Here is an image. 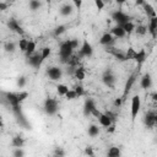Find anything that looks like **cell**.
<instances>
[{
    "instance_id": "cell-14",
    "label": "cell",
    "mask_w": 157,
    "mask_h": 157,
    "mask_svg": "<svg viewBox=\"0 0 157 157\" xmlns=\"http://www.w3.org/2000/svg\"><path fill=\"white\" fill-rule=\"evenodd\" d=\"M94 108H96L94 101H93L92 98H86V101H85V103H83V114H85L86 117L91 115V113H92V110H93Z\"/></svg>"
},
{
    "instance_id": "cell-21",
    "label": "cell",
    "mask_w": 157,
    "mask_h": 157,
    "mask_svg": "<svg viewBox=\"0 0 157 157\" xmlns=\"http://www.w3.org/2000/svg\"><path fill=\"white\" fill-rule=\"evenodd\" d=\"M74 76H75V78H77L78 81L85 80V76H86V71H85V69H83L82 66H77V67L75 69Z\"/></svg>"
},
{
    "instance_id": "cell-35",
    "label": "cell",
    "mask_w": 157,
    "mask_h": 157,
    "mask_svg": "<svg viewBox=\"0 0 157 157\" xmlns=\"http://www.w3.org/2000/svg\"><path fill=\"white\" fill-rule=\"evenodd\" d=\"M50 53H52V49H50L49 47H44V48H42V50H40V54H42V58H43V60H45L47 58H49Z\"/></svg>"
},
{
    "instance_id": "cell-46",
    "label": "cell",
    "mask_w": 157,
    "mask_h": 157,
    "mask_svg": "<svg viewBox=\"0 0 157 157\" xmlns=\"http://www.w3.org/2000/svg\"><path fill=\"white\" fill-rule=\"evenodd\" d=\"M123 102H124V101H123V98H121V97H120V98H117V99L114 101V105H115V107H119Z\"/></svg>"
},
{
    "instance_id": "cell-26",
    "label": "cell",
    "mask_w": 157,
    "mask_h": 157,
    "mask_svg": "<svg viewBox=\"0 0 157 157\" xmlns=\"http://www.w3.org/2000/svg\"><path fill=\"white\" fill-rule=\"evenodd\" d=\"M123 28H124V31L128 33V34H130V33H132L134 31H135V25L131 22V21H129V22H126V23H124L123 26H121Z\"/></svg>"
},
{
    "instance_id": "cell-5",
    "label": "cell",
    "mask_w": 157,
    "mask_h": 157,
    "mask_svg": "<svg viewBox=\"0 0 157 157\" xmlns=\"http://www.w3.org/2000/svg\"><path fill=\"white\" fill-rule=\"evenodd\" d=\"M140 108H141V98L139 94H135L132 98H131V120L134 121L140 112Z\"/></svg>"
},
{
    "instance_id": "cell-10",
    "label": "cell",
    "mask_w": 157,
    "mask_h": 157,
    "mask_svg": "<svg viewBox=\"0 0 157 157\" xmlns=\"http://www.w3.org/2000/svg\"><path fill=\"white\" fill-rule=\"evenodd\" d=\"M7 27H9L10 31H12V32H15V33H17V34H23V33H25L23 28L20 26V23H18L15 18H10V20L7 21Z\"/></svg>"
},
{
    "instance_id": "cell-56",
    "label": "cell",
    "mask_w": 157,
    "mask_h": 157,
    "mask_svg": "<svg viewBox=\"0 0 157 157\" xmlns=\"http://www.w3.org/2000/svg\"><path fill=\"white\" fill-rule=\"evenodd\" d=\"M156 1H157V0H156Z\"/></svg>"
},
{
    "instance_id": "cell-27",
    "label": "cell",
    "mask_w": 157,
    "mask_h": 157,
    "mask_svg": "<svg viewBox=\"0 0 157 157\" xmlns=\"http://www.w3.org/2000/svg\"><path fill=\"white\" fill-rule=\"evenodd\" d=\"M107 155H108V157H119L121 155V152H120V148L119 147H110L108 150Z\"/></svg>"
},
{
    "instance_id": "cell-17",
    "label": "cell",
    "mask_w": 157,
    "mask_h": 157,
    "mask_svg": "<svg viewBox=\"0 0 157 157\" xmlns=\"http://www.w3.org/2000/svg\"><path fill=\"white\" fill-rule=\"evenodd\" d=\"M115 38H123V37H125V34H126V32L124 31V28L120 26V25H117V26H114L113 28H112V32H110Z\"/></svg>"
},
{
    "instance_id": "cell-4",
    "label": "cell",
    "mask_w": 157,
    "mask_h": 157,
    "mask_svg": "<svg viewBox=\"0 0 157 157\" xmlns=\"http://www.w3.org/2000/svg\"><path fill=\"white\" fill-rule=\"evenodd\" d=\"M112 20L117 23V25H120L123 26L124 23L129 22L130 21V16H128L125 12H123L121 10H117L112 13Z\"/></svg>"
},
{
    "instance_id": "cell-47",
    "label": "cell",
    "mask_w": 157,
    "mask_h": 157,
    "mask_svg": "<svg viewBox=\"0 0 157 157\" xmlns=\"http://www.w3.org/2000/svg\"><path fill=\"white\" fill-rule=\"evenodd\" d=\"M107 131H108V132H114V131H115V124L113 123L112 125H109V126L107 128Z\"/></svg>"
},
{
    "instance_id": "cell-7",
    "label": "cell",
    "mask_w": 157,
    "mask_h": 157,
    "mask_svg": "<svg viewBox=\"0 0 157 157\" xmlns=\"http://www.w3.org/2000/svg\"><path fill=\"white\" fill-rule=\"evenodd\" d=\"M92 54H93V48H92L91 43L87 39H83L82 45L80 48V56L78 58H83V56L90 58V56H92Z\"/></svg>"
},
{
    "instance_id": "cell-23",
    "label": "cell",
    "mask_w": 157,
    "mask_h": 157,
    "mask_svg": "<svg viewBox=\"0 0 157 157\" xmlns=\"http://www.w3.org/2000/svg\"><path fill=\"white\" fill-rule=\"evenodd\" d=\"M26 56H31L32 54L36 53V43L33 40H28V44H27V49H26Z\"/></svg>"
},
{
    "instance_id": "cell-20",
    "label": "cell",
    "mask_w": 157,
    "mask_h": 157,
    "mask_svg": "<svg viewBox=\"0 0 157 157\" xmlns=\"http://www.w3.org/2000/svg\"><path fill=\"white\" fill-rule=\"evenodd\" d=\"M59 12H60L61 16H65V17H66V16H70V15L72 13V5H70V4H64V5H61Z\"/></svg>"
},
{
    "instance_id": "cell-48",
    "label": "cell",
    "mask_w": 157,
    "mask_h": 157,
    "mask_svg": "<svg viewBox=\"0 0 157 157\" xmlns=\"http://www.w3.org/2000/svg\"><path fill=\"white\" fill-rule=\"evenodd\" d=\"M105 114L112 119V121H113V123H115V115H114L112 112H105Z\"/></svg>"
},
{
    "instance_id": "cell-36",
    "label": "cell",
    "mask_w": 157,
    "mask_h": 157,
    "mask_svg": "<svg viewBox=\"0 0 157 157\" xmlns=\"http://www.w3.org/2000/svg\"><path fill=\"white\" fill-rule=\"evenodd\" d=\"M17 98H18L20 103L23 102L26 98H28V92H27V91H20V92L17 93Z\"/></svg>"
},
{
    "instance_id": "cell-18",
    "label": "cell",
    "mask_w": 157,
    "mask_h": 157,
    "mask_svg": "<svg viewBox=\"0 0 157 157\" xmlns=\"http://www.w3.org/2000/svg\"><path fill=\"white\" fill-rule=\"evenodd\" d=\"M142 9H144V12L146 13V16L150 18V17H155V16H157V13H156V11H155V9H153V6L151 5V4H148V2H145L144 5H142Z\"/></svg>"
},
{
    "instance_id": "cell-6",
    "label": "cell",
    "mask_w": 157,
    "mask_h": 157,
    "mask_svg": "<svg viewBox=\"0 0 157 157\" xmlns=\"http://www.w3.org/2000/svg\"><path fill=\"white\" fill-rule=\"evenodd\" d=\"M102 81H103V83H104L107 87L113 88V87H114V85H115V75L113 74V71H112V70L107 69V70L103 72Z\"/></svg>"
},
{
    "instance_id": "cell-25",
    "label": "cell",
    "mask_w": 157,
    "mask_h": 157,
    "mask_svg": "<svg viewBox=\"0 0 157 157\" xmlns=\"http://www.w3.org/2000/svg\"><path fill=\"white\" fill-rule=\"evenodd\" d=\"M67 91H69V87L66 85H64V83H59L56 86V92H58L59 96H64L65 97V94L67 93Z\"/></svg>"
},
{
    "instance_id": "cell-49",
    "label": "cell",
    "mask_w": 157,
    "mask_h": 157,
    "mask_svg": "<svg viewBox=\"0 0 157 157\" xmlns=\"http://www.w3.org/2000/svg\"><path fill=\"white\" fill-rule=\"evenodd\" d=\"M6 7H7V4L4 2V1H1V2H0V10H1V11H5Z\"/></svg>"
},
{
    "instance_id": "cell-42",
    "label": "cell",
    "mask_w": 157,
    "mask_h": 157,
    "mask_svg": "<svg viewBox=\"0 0 157 157\" xmlns=\"http://www.w3.org/2000/svg\"><path fill=\"white\" fill-rule=\"evenodd\" d=\"M72 4L75 5L76 10H81V7H82V0H72Z\"/></svg>"
},
{
    "instance_id": "cell-32",
    "label": "cell",
    "mask_w": 157,
    "mask_h": 157,
    "mask_svg": "<svg viewBox=\"0 0 157 157\" xmlns=\"http://www.w3.org/2000/svg\"><path fill=\"white\" fill-rule=\"evenodd\" d=\"M135 32H136V34H139V36H145V34L147 33V27L144 26V25H140V26H137V27L135 28Z\"/></svg>"
},
{
    "instance_id": "cell-55",
    "label": "cell",
    "mask_w": 157,
    "mask_h": 157,
    "mask_svg": "<svg viewBox=\"0 0 157 157\" xmlns=\"http://www.w3.org/2000/svg\"><path fill=\"white\" fill-rule=\"evenodd\" d=\"M156 108H157V102H156Z\"/></svg>"
},
{
    "instance_id": "cell-33",
    "label": "cell",
    "mask_w": 157,
    "mask_h": 157,
    "mask_svg": "<svg viewBox=\"0 0 157 157\" xmlns=\"http://www.w3.org/2000/svg\"><path fill=\"white\" fill-rule=\"evenodd\" d=\"M65 97H66V99H67V101H74V99L78 98V97H77V93H76V91H75V90H69V91H67V93L65 94Z\"/></svg>"
},
{
    "instance_id": "cell-3",
    "label": "cell",
    "mask_w": 157,
    "mask_h": 157,
    "mask_svg": "<svg viewBox=\"0 0 157 157\" xmlns=\"http://www.w3.org/2000/svg\"><path fill=\"white\" fill-rule=\"evenodd\" d=\"M137 72H139V70L136 69L129 77H128V80H126V82H125V87H124V92H123V96H121V98H123V101H125V98H126V94L131 91V88H132V86H134V83H135V81H136V77H137Z\"/></svg>"
},
{
    "instance_id": "cell-8",
    "label": "cell",
    "mask_w": 157,
    "mask_h": 157,
    "mask_svg": "<svg viewBox=\"0 0 157 157\" xmlns=\"http://www.w3.org/2000/svg\"><path fill=\"white\" fill-rule=\"evenodd\" d=\"M47 75H48V77H49L50 80L58 81V80L61 78L63 71H61V69H60L59 66H50V67L47 69Z\"/></svg>"
},
{
    "instance_id": "cell-24",
    "label": "cell",
    "mask_w": 157,
    "mask_h": 157,
    "mask_svg": "<svg viewBox=\"0 0 157 157\" xmlns=\"http://www.w3.org/2000/svg\"><path fill=\"white\" fill-rule=\"evenodd\" d=\"M87 132H88V135H90L91 137H96V136H98V134H99V128H98L97 125L92 124V125L88 126Z\"/></svg>"
},
{
    "instance_id": "cell-51",
    "label": "cell",
    "mask_w": 157,
    "mask_h": 157,
    "mask_svg": "<svg viewBox=\"0 0 157 157\" xmlns=\"http://www.w3.org/2000/svg\"><path fill=\"white\" fill-rule=\"evenodd\" d=\"M114 1H115V2H117L119 6H121L123 4H125V2H126V0H114Z\"/></svg>"
},
{
    "instance_id": "cell-12",
    "label": "cell",
    "mask_w": 157,
    "mask_h": 157,
    "mask_svg": "<svg viewBox=\"0 0 157 157\" xmlns=\"http://www.w3.org/2000/svg\"><path fill=\"white\" fill-rule=\"evenodd\" d=\"M144 123L147 128H152L157 124V114L153 113V112H148L146 113L145 118H144Z\"/></svg>"
},
{
    "instance_id": "cell-31",
    "label": "cell",
    "mask_w": 157,
    "mask_h": 157,
    "mask_svg": "<svg viewBox=\"0 0 157 157\" xmlns=\"http://www.w3.org/2000/svg\"><path fill=\"white\" fill-rule=\"evenodd\" d=\"M135 53H136V50H135L132 47H129L128 50H126V53H125V58H126V60H134Z\"/></svg>"
},
{
    "instance_id": "cell-29",
    "label": "cell",
    "mask_w": 157,
    "mask_h": 157,
    "mask_svg": "<svg viewBox=\"0 0 157 157\" xmlns=\"http://www.w3.org/2000/svg\"><path fill=\"white\" fill-rule=\"evenodd\" d=\"M65 31H66V26H65V25H59V26L55 27V29H54V36H55V37H59V36H61Z\"/></svg>"
},
{
    "instance_id": "cell-39",
    "label": "cell",
    "mask_w": 157,
    "mask_h": 157,
    "mask_svg": "<svg viewBox=\"0 0 157 157\" xmlns=\"http://www.w3.org/2000/svg\"><path fill=\"white\" fill-rule=\"evenodd\" d=\"M94 5H96L98 11H102L104 9V6H105V2L103 0H94Z\"/></svg>"
},
{
    "instance_id": "cell-52",
    "label": "cell",
    "mask_w": 157,
    "mask_h": 157,
    "mask_svg": "<svg viewBox=\"0 0 157 157\" xmlns=\"http://www.w3.org/2000/svg\"><path fill=\"white\" fill-rule=\"evenodd\" d=\"M152 99H153V102H157V92L152 93Z\"/></svg>"
},
{
    "instance_id": "cell-53",
    "label": "cell",
    "mask_w": 157,
    "mask_h": 157,
    "mask_svg": "<svg viewBox=\"0 0 157 157\" xmlns=\"http://www.w3.org/2000/svg\"><path fill=\"white\" fill-rule=\"evenodd\" d=\"M103 1H104V2H105V4H110V2H112V1H113V0H103Z\"/></svg>"
},
{
    "instance_id": "cell-38",
    "label": "cell",
    "mask_w": 157,
    "mask_h": 157,
    "mask_svg": "<svg viewBox=\"0 0 157 157\" xmlns=\"http://www.w3.org/2000/svg\"><path fill=\"white\" fill-rule=\"evenodd\" d=\"M16 85H17L20 88H23V87L26 86V77H25V76H20V77L17 78V81H16Z\"/></svg>"
},
{
    "instance_id": "cell-28",
    "label": "cell",
    "mask_w": 157,
    "mask_h": 157,
    "mask_svg": "<svg viewBox=\"0 0 157 157\" xmlns=\"http://www.w3.org/2000/svg\"><path fill=\"white\" fill-rule=\"evenodd\" d=\"M42 7V2L39 0H29V9L32 11H36Z\"/></svg>"
},
{
    "instance_id": "cell-37",
    "label": "cell",
    "mask_w": 157,
    "mask_h": 157,
    "mask_svg": "<svg viewBox=\"0 0 157 157\" xmlns=\"http://www.w3.org/2000/svg\"><path fill=\"white\" fill-rule=\"evenodd\" d=\"M12 155H13L15 157H22V156H25V151L22 150V147H15Z\"/></svg>"
},
{
    "instance_id": "cell-50",
    "label": "cell",
    "mask_w": 157,
    "mask_h": 157,
    "mask_svg": "<svg viewBox=\"0 0 157 157\" xmlns=\"http://www.w3.org/2000/svg\"><path fill=\"white\" fill-rule=\"evenodd\" d=\"M146 2V0H135V5L136 6H142Z\"/></svg>"
},
{
    "instance_id": "cell-45",
    "label": "cell",
    "mask_w": 157,
    "mask_h": 157,
    "mask_svg": "<svg viewBox=\"0 0 157 157\" xmlns=\"http://www.w3.org/2000/svg\"><path fill=\"white\" fill-rule=\"evenodd\" d=\"M71 44H72V48H74V49H76V48L78 47V39L72 38V39H71Z\"/></svg>"
},
{
    "instance_id": "cell-30",
    "label": "cell",
    "mask_w": 157,
    "mask_h": 157,
    "mask_svg": "<svg viewBox=\"0 0 157 157\" xmlns=\"http://www.w3.org/2000/svg\"><path fill=\"white\" fill-rule=\"evenodd\" d=\"M4 49H5V52H7V53H13V52L16 50V45H15L13 42H7V43H5Z\"/></svg>"
},
{
    "instance_id": "cell-1",
    "label": "cell",
    "mask_w": 157,
    "mask_h": 157,
    "mask_svg": "<svg viewBox=\"0 0 157 157\" xmlns=\"http://www.w3.org/2000/svg\"><path fill=\"white\" fill-rule=\"evenodd\" d=\"M75 49L72 48V44H71V39H67L65 42H61L60 43V47H59V58H60V61L61 63H67L69 59L72 56V52Z\"/></svg>"
},
{
    "instance_id": "cell-19",
    "label": "cell",
    "mask_w": 157,
    "mask_h": 157,
    "mask_svg": "<svg viewBox=\"0 0 157 157\" xmlns=\"http://www.w3.org/2000/svg\"><path fill=\"white\" fill-rule=\"evenodd\" d=\"M98 121H99V124L102 125V126H104V128H108L109 125H112L113 124V121H112V119L105 114V113H102L101 115H99V118H98Z\"/></svg>"
},
{
    "instance_id": "cell-15",
    "label": "cell",
    "mask_w": 157,
    "mask_h": 157,
    "mask_svg": "<svg viewBox=\"0 0 157 157\" xmlns=\"http://www.w3.org/2000/svg\"><path fill=\"white\" fill-rule=\"evenodd\" d=\"M147 31L151 33V36H152L153 38L157 37V16L150 17V20H148V26H147Z\"/></svg>"
},
{
    "instance_id": "cell-2",
    "label": "cell",
    "mask_w": 157,
    "mask_h": 157,
    "mask_svg": "<svg viewBox=\"0 0 157 157\" xmlns=\"http://www.w3.org/2000/svg\"><path fill=\"white\" fill-rule=\"evenodd\" d=\"M58 109H59V104H58V101L55 98H50L48 97L45 101H44V112L47 115H55L58 113Z\"/></svg>"
},
{
    "instance_id": "cell-43",
    "label": "cell",
    "mask_w": 157,
    "mask_h": 157,
    "mask_svg": "<svg viewBox=\"0 0 157 157\" xmlns=\"http://www.w3.org/2000/svg\"><path fill=\"white\" fill-rule=\"evenodd\" d=\"M85 153H86V155H88V156H93V155H94V152H93L92 146H87V147L85 148Z\"/></svg>"
},
{
    "instance_id": "cell-41",
    "label": "cell",
    "mask_w": 157,
    "mask_h": 157,
    "mask_svg": "<svg viewBox=\"0 0 157 157\" xmlns=\"http://www.w3.org/2000/svg\"><path fill=\"white\" fill-rule=\"evenodd\" d=\"M54 155H55V156H64V155H65V151H64L61 147H56L55 151H54Z\"/></svg>"
},
{
    "instance_id": "cell-9",
    "label": "cell",
    "mask_w": 157,
    "mask_h": 157,
    "mask_svg": "<svg viewBox=\"0 0 157 157\" xmlns=\"http://www.w3.org/2000/svg\"><path fill=\"white\" fill-rule=\"evenodd\" d=\"M43 61H44V60H43V58H42V54L34 53V54H32L31 56H28L27 64H29V65L33 66V67H40V65H42Z\"/></svg>"
},
{
    "instance_id": "cell-11",
    "label": "cell",
    "mask_w": 157,
    "mask_h": 157,
    "mask_svg": "<svg viewBox=\"0 0 157 157\" xmlns=\"http://www.w3.org/2000/svg\"><path fill=\"white\" fill-rule=\"evenodd\" d=\"M146 58H147V55H146V50H145V49H140L139 52H136V53H135L134 60L137 63V67H136V69H137L139 71H140V69H141L142 64L145 63Z\"/></svg>"
},
{
    "instance_id": "cell-40",
    "label": "cell",
    "mask_w": 157,
    "mask_h": 157,
    "mask_svg": "<svg viewBox=\"0 0 157 157\" xmlns=\"http://www.w3.org/2000/svg\"><path fill=\"white\" fill-rule=\"evenodd\" d=\"M74 90L76 91V93H77V97H82V96L85 94V90H83V87H82L81 85L76 86V87H75Z\"/></svg>"
},
{
    "instance_id": "cell-13",
    "label": "cell",
    "mask_w": 157,
    "mask_h": 157,
    "mask_svg": "<svg viewBox=\"0 0 157 157\" xmlns=\"http://www.w3.org/2000/svg\"><path fill=\"white\" fill-rule=\"evenodd\" d=\"M114 40H115V37L112 34V33H103L101 39H99V43L104 47H108V45H114Z\"/></svg>"
},
{
    "instance_id": "cell-16",
    "label": "cell",
    "mask_w": 157,
    "mask_h": 157,
    "mask_svg": "<svg viewBox=\"0 0 157 157\" xmlns=\"http://www.w3.org/2000/svg\"><path fill=\"white\" fill-rule=\"evenodd\" d=\"M140 85H141V87H142L144 90H147V88H150V87L152 86V77H151V75H150L148 72L145 74V75L141 77Z\"/></svg>"
},
{
    "instance_id": "cell-54",
    "label": "cell",
    "mask_w": 157,
    "mask_h": 157,
    "mask_svg": "<svg viewBox=\"0 0 157 157\" xmlns=\"http://www.w3.org/2000/svg\"><path fill=\"white\" fill-rule=\"evenodd\" d=\"M45 1H47V2H48V4H49V2H50V0H45Z\"/></svg>"
},
{
    "instance_id": "cell-34",
    "label": "cell",
    "mask_w": 157,
    "mask_h": 157,
    "mask_svg": "<svg viewBox=\"0 0 157 157\" xmlns=\"http://www.w3.org/2000/svg\"><path fill=\"white\" fill-rule=\"evenodd\" d=\"M27 44H28V40L25 39V38H21V39L18 40V48H20V50L25 53L26 49H27Z\"/></svg>"
},
{
    "instance_id": "cell-44",
    "label": "cell",
    "mask_w": 157,
    "mask_h": 157,
    "mask_svg": "<svg viewBox=\"0 0 157 157\" xmlns=\"http://www.w3.org/2000/svg\"><path fill=\"white\" fill-rule=\"evenodd\" d=\"M101 114H102V112H99V110H98V108H97V107H96V108H94V109H93V110H92V113H91V115H93V117H96V118H97V119H98V118H99V115H101Z\"/></svg>"
},
{
    "instance_id": "cell-22",
    "label": "cell",
    "mask_w": 157,
    "mask_h": 157,
    "mask_svg": "<svg viewBox=\"0 0 157 157\" xmlns=\"http://www.w3.org/2000/svg\"><path fill=\"white\" fill-rule=\"evenodd\" d=\"M23 145H25L23 137H21V136L12 137V140H11V146L12 147H23Z\"/></svg>"
}]
</instances>
